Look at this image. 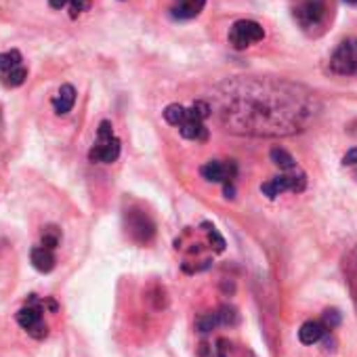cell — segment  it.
I'll return each mask as SVG.
<instances>
[{"instance_id": "1", "label": "cell", "mask_w": 357, "mask_h": 357, "mask_svg": "<svg viewBox=\"0 0 357 357\" xmlns=\"http://www.w3.org/2000/svg\"><path fill=\"white\" fill-rule=\"evenodd\" d=\"M17 324L36 340L47 338L49 326L45 321V301H40L36 294H30L26 305L17 311Z\"/></svg>"}, {"instance_id": "2", "label": "cell", "mask_w": 357, "mask_h": 357, "mask_svg": "<svg viewBox=\"0 0 357 357\" xmlns=\"http://www.w3.org/2000/svg\"><path fill=\"white\" fill-rule=\"evenodd\" d=\"M114 126L103 120L99 124V130H97V141L93 143V147L89 149V160L91 162H101V164H112L118 160L120 155V141L116 139Z\"/></svg>"}, {"instance_id": "3", "label": "cell", "mask_w": 357, "mask_h": 357, "mask_svg": "<svg viewBox=\"0 0 357 357\" xmlns=\"http://www.w3.org/2000/svg\"><path fill=\"white\" fill-rule=\"evenodd\" d=\"M213 114V107L206 103V101H196L188 114H185V120L183 124L178 126L181 135L190 141H206L208 139V128L204 126V120Z\"/></svg>"}, {"instance_id": "4", "label": "cell", "mask_w": 357, "mask_h": 357, "mask_svg": "<svg viewBox=\"0 0 357 357\" xmlns=\"http://www.w3.org/2000/svg\"><path fill=\"white\" fill-rule=\"evenodd\" d=\"M305 188H307V176H305V172H301V170L294 168V170H288V172H284V174H278V176L269 178L267 183L261 185V192H263V196H267L269 200H275V198L282 196L284 192L301 194V192H305Z\"/></svg>"}, {"instance_id": "5", "label": "cell", "mask_w": 357, "mask_h": 357, "mask_svg": "<svg viewBox=\"0 0 357 357\" xmlns=\"http://www.w3.org/2000/svg\"><path fill=\"white\" fill-rule=\"evenodd\" d=\"M229 45L238 51L248 49L255 43H261L265 38V30L261 28V24L252 22V20H240L229 28Z\"/></svg>"}, {"instance_id": "6", "label": "cell", "mask_w": 357, "mask_h": 357, "mask_svg": "<svg viewBox=\"0 0 357 357\" xmlns=\"http://www.w3.org/2000/svg\"><path fill=\"white\" fill-rule=\"evenodd\" d=\"M330 70L338 76L357 74V40H344L330 57Z\"/></svg>"}, {"instance_id": "7", "label": "cell", "mask_w": 357, "mask_h": 357, "mask_svg": "<svg viewBox=\"0 0 357 357\" xmlns=\"http://www.w3.org/2000/svg\"><path fill=\"white\" fill-rule=\"evenodd\" d=\"M326 15H328V7L324 0H305V3L294 11V17L303 30L319 28L326 22Z\"/></svg>"}, {"instance_id": "8", "label": "cell", "mask_w": 357, "mask_h": 357, "mask_svg": "<svg viewBox=\"0 0 357 357\" xmlns=\"http://www.w3.org/2000/svg\"><path fill=\"white\" fill-rule=\"evenodd\" d=\"M238 166L236 162H219V160H211L200 168V174L211 183H229L236 178Z\"/></svg>"}, {"instance_id": "9", "label": "cell", "mask_w": 357, "mask_h": 357, "mask_svg": "<svg viewBox=\"0 0 357 357\" xmlns=\"http://www.w3.org/2000/svg\"><path fill=\"white\" fill-rule=\"evenodd\" d=\"M206 0H176L170 9V15L174 20H194L202 13Z\"/></svg>"}, {"instance_id": "10", "label": "cell", "mask_w": 357, "mask_h": 357, "mask_svg": "<svg viewBox=\"0 0 357 357\" xmlns=\"http://www.w3.org/2000/svg\"><path fill=\"white\" fill-rule=\"evenodd\" d=\"M51 103H53L55 114L66 116L68 112H72V107H74V103H76V89H74L72 84H63V86L57 91V95L53 97Z\"/></svg>"}, {"instance_id": "11", "label": "cell", "mask_w": 357, "mask_h": 357, "mask_svg": "<svg viewBox=\"0 0 357 357\" xmlns=\"http://www.w3.org/2000/svg\"><path fill=\"white\" fill-rule=\"evenodd\" d=\"M30 261H32L34 269L40 271V273H49V271H53V267H55V255H53V250L47 248V246H43V244L32 248Z\"/></svg>"}, {"instance_id": "12", "label": "cell", "mask_w": 357, "mask_h": 357, "mask_svg": "<svg viewBox=\"0 0 357 357\" xmlns=\"http://www.w3.org/2000/svg\"><path fill=\"white\" fill-rule=\"evenodd\" d=\"M326 326L321 324V321H305L303 326H301V330H298V340L303 342V344H315V342H319L324 336H326Z\"/></svg>"}, {"instance_id": "13", "label": "cell", "mask_w": 357, "mask_h": 357, "mask_svg": "<svg viewBox=\"0 0 357 357\" xmlns=\"http://www.w3.org/2000/svg\"><path fill=\"white\" fill-rule=\"evenodd\" d=\"M24 66V57L20 51H7L0 53V74H7L11 70H17Z\"/></svg>"}, {"instance_id": "14", "label": "cell", "mask_w": 357, "mask_h": 357, "mask_svg": "<svg viewBox=\"0 0 357 357\" xmlns=\"http://www.w3.org/2000/svg\"><path fill=\"white\" fill-rule=\"evenodd\" d=\"M26 78H28V68L26 66H22L17 70H11L7 74H0V82H3L5 86H9V89L22 86L26 82Z\"/></svg>"}, {"instance_id": "15", "label": "cell", "mask_w": 357, "mask_h": 357, "mask_svg": "<svg viewBox=\"0 0 357 357\" xmlns=\"http://www.w3.org/2000/svg\"><path fill=\"white\" fill-rule=\"evenodd\" d=\"M271 160H273V164L275 166H280L282 170H294L296 168V162H294V158L286 151V149H282V147H275V149H271Z\"/></svg>"}, {"instance_id": "16", "label": "cell", "mask_w": 357, "mask_h": 357, "mask_svg": "<svg viewBox=\"0 0 357 357\" xmlns=\"http://www.w3.org/2000/svg\"><path fill=\"white\" fill-rule=\"evenodd\" d=\"M185 114H188V109H185L183 105L172 103V105H168V107L164 109V120H166L168 124H172V126H181L183 120H185Z\"/></svg>"}, {"instance_id": "17", "label": "cell", "mask_w": 357, "mask_h": 357, "mask_svg": "<svg viewBox=\"0 0 357 357\" xmlns=\"http://www.w3.org/2000/svg\"><path fill=\"white\" fill-rule=\"evenodd\" d=\"M130 231L135 234V238H139V240H143V242H147L151 236H153V225L147 221V217H139V223H135V221H130Z\"/></svg>"}, {"instance_id": "18", "label": "cell", "mask_w": 357, "mask_h": 357, "mask_svg": "<svg viewBox=\"0 0 357 357\" xmlns=\"http://www.w3.org/2000/svg\"><path fill=\"white\" fill-rule=\"evenodd\" d=\"M59 240H61V234H59V229L57 227H47L45 231H43V246H47V248H51V250H55L57 248V244H59Z\"/></svg>"}, {"instance_id": "19", "label": "cell", "mask_w": 357, "mask_h": 357, "mask_svg": "<svg viewBox=\"0 0 357 357\" xmlns=\"http://www.w3.org/2000/svg\"><path fill=\"white\" fill-rule=\"evenodd\" d=\"M196 326H198V330L200 332H211L213 328H217L219 326V317H217V311L215 313H206V315H200L198 317V321H196Z\"/></svg>"}, {"instance_id": "20", "label": "cell", "mask_w": 357, "mask_h": 357, "mask_svg": "<svg viewBox=\"0 0 357 357\" xmlns=\"http://www.w3.org/2000/svg\"><path fill=\"white\" fill-rule=\"evenodd\" d=\"M321 324L326 326V330H334V328L340 324V313H338L336 309H328V311L324 313V319H321Z\"/></svg>"}, {"instance_id": "21", "label": "cell", "mask_w": 357, "mask_h": 357, "mask_svg": "<svg viewBox=\"0 0 357 357\" xmlns=\"http://www.w3.org/2000/svg\"><path fill=\"white\" fill-rule=\"evenodd\" d=\"M91 9V0H70V11H72V17H78L80 13L89 11Z\"/></svg>"}, {"instance_id": "22", "label": "cell", "mask_w": 357, "mask_h": 357, "mask_svg": "<svg viewBox=\"0 0 357 357\" xmlns=\"http://www.w3.org/2000/svg\"><path fill=\"white\" fill-rule=\"evenodd\" d=\"M208 227V240H211V244L215 246V250L217 252H223V248H225V240L221 238V234L215 229V227H211V225H206Z\"/></svg>"}, {"instance_id": "23", "label": "cell", "mask_w": 357, "mask_h": 357, "mask_svg": "<svg viewBox=\"0 0 357 357\" xmlns=\"http://www.w3.org/2000/svg\"><path fill=\"white\" fill-rule=\"evenodd\" d=\"M342 162H344L347 166H357V147H353V149H349V151L344 153V158H342Z\"/></svg>"}, {"instance_id": "24", "label": "cell", "mask_w": 357, "mask_h": 357, "mask_svg": "<svg viewBox=\"0 0 357 357\" xmlns=\"http://www.w3.org/2000/svg\"><path fill=\"white\" fill-rule=\"evenodd\" d=\"M49 5H51V9H63L70 5V0H49Z\"/></svg>"}, {"instance_id": "25", "label": "cell", "mask_w": 357, "mask_h": 357, "mask_svg": "<svg viewBox=\"0 0 357 357\" xmlns=\"http://www.w3.org/2000/svg\"><path fill=\"white\" fill-rule=\"evenodd\" d=\"M225 198H234V194H236V188H234V183L229 181V183H225Z\"/></svg>"}, {"instance_id": "26", "label": "cell", "mask_w": 357, "mask_h": 357, "mask_svg": "<svg viewBox=\"0 0 357 357\" xmlns=\"http://www.w3.org/2000/svg\"><path fill=\"white\" fill-rule=\"evenodd\" d=\"M3 126H5V122H3V112H0V130H3Z\"/></svg>"}, {"instance_id": "27", "label": "cell", "mask_w": 357, "mask_h": 357, "mask_svg": "<svg viewBox=\"0 0 357 357\" xmlns=\"http://www.w3.org/2000/svg\"><path fill=\"white\" fill-rule=\"evenodd\" d=\"M344 3H349V5H357V0H344Z\"/></svg>"}]
</instances>
